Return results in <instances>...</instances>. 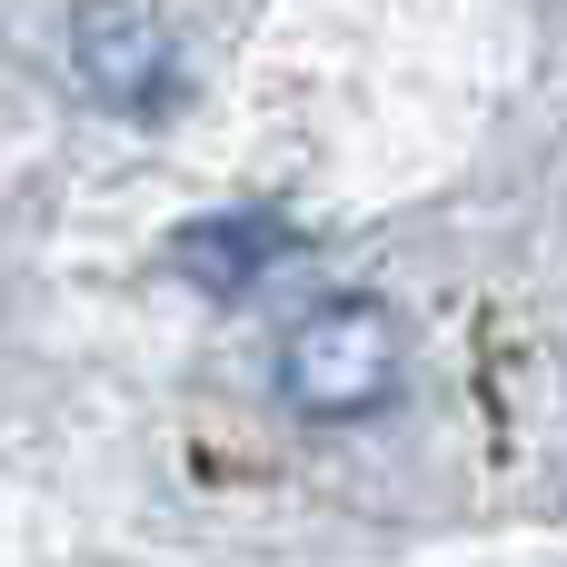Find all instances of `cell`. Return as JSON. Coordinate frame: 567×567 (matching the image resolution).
Wrapping results in <instances>:
<instances>
[{
	"label": "cell",
	"mask_w": 567,
	"mask_h": 567,
	"mask_svg": "<svg viewBox=\"0 0 567 567\" xmlns=\"http://www.w3.org/2000/svg\"><path fill=\"white\" fill-rule=\"evenodd\" d=\"M409 389V329L389 299H319L309 319H289L279 339V399L319 429L379 419Z\"/></svg>",
	"instance_id": "cell-1"
},
{
	"label": "cell",
	"mask_w": 567,
	"mask_h": 567,
	"mask_svg": "<svg viewBox=\"0 0 567 567\" xmlns=\"http://www.w3.org/2000/svg\"><path fill=\"white\" fill-rule=\"evenodd\" d=\"M70 70H80V90H90L100 110L150 120V110H169L179 50H169L159 10H140V0H90V10L70 20Z\"/></svg>",
	"instance_id": "cell-2"
},
{
	"label": "cell",
	"mask_w": 567,
	"mask_h": 567,
	"mask_svg": "<svg viewBox=\"0 0 567 567\" xmlns=\"http://www.w3.org/2000/svg\"><path fill=\"white\" fill-rule=\"evenodd\" d=\"M279 259H299V229L269 219V209H219V219H189L179 229V279L199 299H249Z\"/></svg>",
	"instance_id": "cell-3"
}]
</instances>
